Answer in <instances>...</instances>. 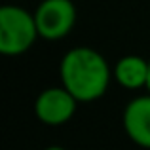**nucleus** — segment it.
<instances>
[{"label": "nucleus", "mask_w": 150, "mask_h": 150, "mask_svg": "<svg viewBox=\"0 0 150 150\" xmlns=\"http://www.w3.org/2000/svg\"><path fill=\"white\" fill-rule=\"evenodd\" d=\"M61 84L80 103H93L108 91L112 69L105 55L88 46H76L59 63Z\"/></svg>", "instance_id": "obj_1"}, {"label": "nucleus", "mask_w": 150, "mask_h": 150, "mask_svg": "<svg viewBox=\"0 0 150 150\" xmlns=\"http://www.w3.org/2000/svg\"><path fill=\"white\" fill-rule=\"evenodd\" d=\"M40 38L34 13L15 4L0 8V53L17 57L29 51Z\"/></svg>", "instance_id": "obj_2"}, {"label": "nucleus", "mask_w": 150, "mask_h": 150, "mask_svg": "<svg viewBox=\"0 0 150 150\" xmlns=\"http://www.w3.org/2000/svg\"><path fill=\"white\" fill-rule=\"evenodd\" d=\"M40 38L61 40L76 23V6L72 0H42L33 11Z\"/></svg>", "instance_id": "obj_3"}, {"label": "nucleus", "mask_w": 150, "mask_h": 150, "mask_svg": "<svg viewBox=\"0 0 150 150\" xmlns=\"http://www.w3.org/2000/svg\"><path fill=\"white\" fill-rule=\"evenodd\" d=\"M78 103L80 101L63 84L53 86V88H46L38 93L36 101H34V114H36L38 122L55 127V125H63L72 120Z\"/></svg>", "instance_id": "obj_4"}, {"label": "nucleus", "mask_w": 150, "mask_h": 150, "mask_svg": "<svg viewBox=\"0 0 150 150\" xmlns=\"http://www.w3.org/2000/svg\"><path fill=\"white\" fill-rule=\"evenodd\" d=\"M122 124L125 135L137 146L150 150V93L135 97L125 105Z\"/></svg>", "instance_id": "obj_5"}, {"label": "nucleus", "mask_w": 150, "mask_h": 150, "mask_svg": "<svg viewBox=\"0 0 150 150\" xmlns=\"http://www.w3.org/2000/svg\"><path fill=\"white\" fill-rule=\"evenodd\" d=\"M148 69H150V59H144L141 55H124L122 59L116 61L112 69V76L122 88L135 91V89L146 88Z\"/></svg>", "instance_id": "obj_6"}, {"label": "nucleus", "mask_w": 150, "mask_h": 150, "mask_svg": "<svg viewBox=\"0 0 150 150\" xmlns=\"http://www.w3.org/2000/svg\"><path fill=\"white\" fill-rule=\"evenodd\" d=\"M44 150H67V148L61 146V144H50V146H46Z\"/></svg>", "instance_id": "obj_7"}, {"label": "nucleus", "mask_w": 150, "mask_h": 150, "mask_svg": "<svg viewBox=\"0 0 150 150\" xmlns=\"http://www.w3.org/2000/svg\"><path fill=\"white\" fill-rule=\"evenodd\" d=\"M146 89H148V93H150V69H148V84H146Z\"/></svg>", "instance_id": "obj_8"}]
</instances>
